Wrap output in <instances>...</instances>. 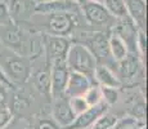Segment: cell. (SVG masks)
Segmentation results:
<instances>
[{"instance_id":"obj_1","label":"cell","mask_w":148,"mask_h":129,"mask_svg":"<svg viewBox=\"0 0 148 129\" xmlns=\"http://www.w3.org/2000/svg\"><path fill=\"white\" fill-rule=\"evenodd\" d=\"M66 65L70 71L82 74L94 83L93 77H94V71L98 63L94 56L90 53V50L82 44L76 41L71 44L66 57Z\"/></svg>"},{"instance_id":"obj_2","label":"cell","mask_w":148,"mask_h":129,"mask_svg":"<svg viewBox=\"0 0 148 129\" xmlns=\"http://www.w3.org/2000/svg\"><path fill=\"white\" fill-rule=\"evenodd\" d=\"M42 43V53L47 58V65L50 66L53 62L64 61L67 57L68 49H70L71 41L70 38L64 36H53L49 34H42L41 35Z\"/></svg>"},{"instance_id":"obj_3","label":"cell","mask_w":148,"mask_h":129,"mask_svg":"<svg viewBox=\"0 0 148 129\" xmlns=\"http://www.w3.org/2000/svg\"><path fill=\"white\" fill-rule=\"evenodd\" d=\"M81 36H84V39L77 40L76 43H80L90 50L97 59V63L107 66V59L111 57L108 49V35L104 32H82Z\"/></svg>"},{"instance_id":"obj_4","label":"cell","mask_w":148,"mask_h":129,"mask_svg":"<svg viewBox=\"0 0 148 129\" xmlns=\"http://www.w3.org/2000/svg\"><path fill=\"white\" fill-rule=\"evenodd\" d=\"M77 13H53L48 14L47 32L53 36L70 38L76 25Z\"/></svg>"},{"instance_id":"obj_5","label":"cell","mask_w":148,"mask_h":129,"mask_svg":"<svg viewBox=\"0 0 148 129\" xmlns=\"http://www.w3.org/2000/svg\"><path fill=\"white\" fill-rule=\"evenodd\" d=\"M81 10L84 14L85 21L92 26H98V27H112L115 23V18L108 13V10L104 8L102 3H92V1H84L81 5Z\"/></svg>"},{"instance_id":"obj_6","label":"cell","mask_w":148,"mask_h":129,"mask_svg":"<svg viewBox=\"0 0 148 129\" xmlns=\"http://www.w3.org/2000/svg\"><path fill=\"white\" fill-rule=\"evenodd\" d=\"M3 70L5 71L7 76L13 83H26L31 76V66L30 61L26 57L14 56L5 59Z\"/></svg>"},{"instance_id":"obj_7","label":"cell","mask_w":148,"mask_h":129,"mask_svg":"<svg viewBox=\"0 0 148 129\" xmlns=\"http://www.w3.org/2000/svg\"><path fill=\"white\" fill-rule=\"evenodd\" d=\"M81 3L76 0H48L39 1L34 5V13L40 16H48L53 13H79Z\"/></svg>"},{"instance_id":"obj_8","label":"cell","mask_w":148,"mask_h":129,"mask_svg":"<svg viewBox=\"0 0 148 129\" xmlns=\"http://www.w3.org/2000/svg\"><path fill=\"white\" fill-rule=\"evenodd\" d=\"M14 26V25H13ZM9 26V28L3 32H0V40L7 48H9L13 53L17 56L26 57L28 58V48H30V41L25 39L23 32L17 27Z\"/></svg>"},{"instance_id":"obj_9","label":"cell","mask_w":148,"mask_h":129,"mask_svg":"<svg viewBox=\"0 0 148 129\" xmlns=\"http://www.w3.org/2000/svg\"><path fill=\"white\" fill-rule=\"evenodd\" d=\"M70 68L64 61H57L50 65V77H52V98L64 96V89L70 77Z\"/></svg>"},{"instance_id":"obj_10","label":"cell","mask_w":148,"mask_h":129,"mask_svg":"<svg viewBox=\"0 0 148 129\" xmlns=\"http://www.w3.org/2000/svg\"><path fill=\"white\" fill-rule=\"evenodd\" d=\"M107 111H108V106L104 102H101L95 106H90L84 112H81L80 115L76 116L75 120L68 127L63 129H90L97 120L103 114H106Z\"/></svg>"},{"instance_id":"obj_11","label":"cell","mask_w":148,"mask_h":129,"mask_svg":"<svg viewBox=\"0 0 148 129\" xmlns=\"http://www.w3.org/2000/svg\"><path fill=\"white\" fill-rule=\"evenodd\" d=\"M116 75H117L119 80L122 84V81H129V80H133L135 76H138L139 70L143 67V63L139 59L138 54L135 52H129L127 56L125 57L122 61L117 62L116 63Z\"/></svg>"},{"instance_id":"obj_12","label":"cell","mask_w":148,"mask_h":129,"mask_svg":"<svg viewBox=\"0 0 148 129\" xmlns=\"http://www.w3.org/2000/svg\"><path fill=\"white\" fill-rule=\"evenodd\" d=\"M53 120L61 129L68 127L75 120V114L71 110L70 102L66 96L53 98Z\"/></svg>"},{"instance_id":"obj_13","label":"cell","mask_w":148,"mask_h":129,"mask_svg":"<svg viewBox=\"0 0 148 129\" xmlns=\"http://www.w3.org/2000/svg\"><path fill=\"white\" fill-rule=\"evenodd\" d=\"M93 83L89 77H86L82 74L79 72H70V77L64 89V96L67 98H72V97H82L85 94V92L92 87Z\"/></svg>"},{"instance_id":"obj_14","label":"cell","mask_w":148,"mask_h":129,"mask_svg":"<svg viewBox=\"0 0 148 129\" xmlns=\"http://www.w3.org/2000/svg\"><path fill=\"white\" fill-rule=\"evenodd\" d=\"M93 80L99 87H110L117 88V89L121 87V83L119 80L117 75H116V72L106 65H97Z\"/></svg>"},{"instance_id":"obj_15","label":"cell","mask_w":148,"mask_h":129,"mask_svg":"<svg viewBox=\"0 0 148 129\" xmlns=\"http://www.w3.org/2000/svg\"><path fill=\"white\" fill-rule=\"evenodd\" d=\"M127 16L133 19L139 30L146 31V1L144 0H125Z\"/></svg>"},{"instance_id":"obj_16","label":"cell","mask_w":148,"mask_h":129,"mask_svg":"<svg viewBox=\"0 0 148 129\" xmlns=\"http://www.w3.org/2000/svg\"><path fill=\"white\" fill-rule=\"evenodd\" d=\"M34 85L42 96L50 98L52 97V77H50V66L47 65L45 68L38 70L32 75Z\"/></svg>"},{"instance_id":"obj_17","label":"cell","mask_w":148,"mask_h":129,"mask_svg":"<svg viewBox=\"0 0 148 129\" xmlns=\"http://www.w3.org/2000/svg\"><path fill=\"white\" fill-rule=\"evenodd\" d=\"M108 49H110L111 58H112V61L115 62V63L122 61V59L127 56V53L130 52L124 40H122L120 36L115 35V34H112V32L108 35Z\"/></svg>"},{"instance_id":"obj_18","label":"cell","mask_w":148,"mask_h":129,"mask_svg":"<svg viewBox=\"0 0 148 129\" xmlns=\"http://www.w3.org/2000/svg\"><path fill=\"white\" fill-rule=\"evenodd\" d=\"M5 4L8 5V9H9V13L12 16L13 21L14 18H21L22 16H25L28 9L34 12V5H35V1H28V0H4Z\"/></svg>"},{"instance_id":"obj_19","label":"cell","mask_w":148,"mask_h":129,"mask_svg":"<svg viewBox=\"0 0 148 129\" xmlns=\"http://www.w3.org/2000/svg\"><path fill=\"white\" fill-rule=\"evenodd\" d=\"M102 4L104 5V8L108 10V13L115 19H120V18H124V17H127L125 0H103Z\"/></svg>"},{"instance_id":"obj_20","label":"cell","mask_w":148,"mask_h":129,"mask_svg":"<svg viewBox=\"0 0 148 129\" xmlns=\"http://www.w3.org/2000/svg\"><path fill=\"white\" fill-rule=\"evenodd\" d=\"M146 125L142 120L134 116H125L122 119H117L115 129H143Z\"/></svg>"},{"instance_id":"obj_21","label":"cell","mask_w":148,"mask_h":129,"mask_svg":"<svg viewBox=\"0 0 148 129\" xmlns=\"http://www.w3.org/2000/svg\"><path fill=\"white\" fill-rule=\"evenodd\" d=\"M146 49H147L146 31L138 30V32H136V38H135V52H136L139 59L142 61L143 65H144V62H146Z\"/></svg>"},{"instance_id":"obj_22","label":"cell","mask_w":148,"mask_h":129,"mask_svg":"<svg viewBox=\"0 0 148 129\" xmlns=\"http://www.w3.org/2000/svg\"><path fill=\"white\" fill-rule=\"evenodd\" d=\"M82 97L85 98V101H86V103L89 105V107L90 106H95V105H98V103L103 102L102 101L101 88H99L98 84H93L89 89L85 92V94Z\"/></svg>"},{"instance_id":"obj_23","label":"cell","mask_w":148,"mask_h":129,"mask_svg":"<svg viewBox=\"0 0 148 129\" xmlns=\"http://www.w3.org/2000/svg\"><path fill=\"white\" fill-rule=\"evenodd\" d=\"M102 93V101L110 107L115 105L119 101V89L117 88H110V87H99Z\"/></svg>"},{"instance_id":"obj_24","label":"cell","mask_w":148,"mask_h":129,"mask_svg":"<svg viewBox=\"0 0 148 129\" xmlns=\"http://www.w3.org/2000/svg\"><path fill=\"white\" fill-rule=\"evenodd\" d=\"M68 102H70L71 110L75 114V116L80 115L86 108H89V105L86 103L84 97H72V98H68Z\"/></svg>"},{"instance_id":"obj_25","label":"cell","mask_w":148,"mask_h":129,"mask_svg":"<svg viewBox=\"0 0 148 129\" xmlns=\"http://www.w3.org/2000/svg\"><path fill=\"white\" fill-rule=\"evenodd\" d=\"M14 25V21L12 18L9 13V9H8V5L5 4V1H0V26H13Z\"/></svg>"},{"instance_id":"obj_26","label":"cell","mask_w":148,"mask_h":129,"mask_svg":"<svg viewBox=\"0 0 148 129\" xmlns=\"http://www.w3.org/2000/svg\"><path fill=\"white\" fill-rule=\"evenodd\" d=\"M10 121H12V111L9 110V107L7 106L0 107V129L5 128Z\"/></svg>"},{"instance_id":"obj_27","label":"cell","mask_w":148,"mask_h":129,"mask_svg":"<svg viewBox=\"0 0 148 129\" xmlns=\"http://www.w3.org/2000/svg\"><path fill=\"white\" fill-rule=\"evenodd\" d=\"M38 129H59V127L56 124L54 120H48V119H42L39 121Z\"/></svg>"},{"instance_id":"obj_28","label":"cell","mask_w":148,"mask_h":129,"mask_svg":"<svg viewBox=\"0 0 148 129\" xmlns=\"http://www.w3.org/2000/svg\"><path fill=\"white\" fill-rule=\"evenodd\" d=\"M0 83H1V84H4L8 89H10V88L14 87V84L9 80V77L7 76V74H5L4 70H3L1 66H0Z\"/></svg>"},{"instance_id":"obj_29","label":"cell","mask_w":148,"mask_h":129,"mask_svg":"<svg viewBox=\"0 0 148 129\" xmlns=\"http://www.w3.org/2000/svg\"><path fill=\"white\" fill-rule=\"evenodd\" d=\"M7 90H8V88L5 87L4 84L0 83V98H5V96H7Z\"/></svg>"},{"instance_id":"obj_30","label":"cell","mask_w":148,"mask_h":129,"mask_svg":"<svg viewBox=\"0 0 148 129\" xmlns=\"http://www.w3.org/2000/svg\"><path fill=\"white\" fill-rule=\"evenodd\" d=\"M85 1H92V3H102L103 0H85Z\"/></svg>"},{"instance_id":"obj_31","label":"cell","mask_w":148,"mask_h":129,"mask_svg":"<svg viewBox=\"0 0 148 129\" xmlns=\"http://www.w3.org/2000/svg\"><path fill=\"white\" fill-rule=\"evenodd\" d=\"M34 1H35V3H39V1H48V0H34ZM76 1H79V3H80L81 0H76Z\"/></svg>"},{"instance_id":"obj_32","label":"cell","mask_w":148,"mask_h":129,"mask_svg":"<svg viewBox=\"0 0 148 129\" xmlns=\"http://www.w3.org/2000/svg\"><path fill=\"white\" fill-rule=\"evenodd\" d=\"M143 129H146V127H144V128H143Z\"/></svg>"}]
</instances>
